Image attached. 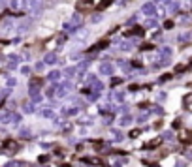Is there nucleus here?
Returning <instances> with one entry per match:
<instances>
[{
  "instance_id": "nucleus-10",
  "label": "nucleus",
  "mask_w": 192,
  "mask_h": 167,
  "mask_svg": "<svg viewBox=\"0 0 192 167\" xmlns=\"http://www.w3.org/2000/svg\"><path fill=\"white\" fill-rule=\"evenodd\" d=\"M28 25H30L28 21H23V23L19 25V32H21V34H23V32H27L28 30Z\"/></svg>"
},
{
  "instance_id": "nucleus-9",
  "label": "nucleus",
  "mask_w": 192,
  "mask_h": 167,
  "mask_svg": "<svg viewBox=\"0 0 192 167\" xmlns=\"http://www.w3.org/2000/svg\"><path fill=\"white\" fill-rule=\"evenodd\" d=\"M43 62L45 64H55V62H57V56H55V54H47Z\"/></svg>"
},
{
  "instance_id": "nucleus-4",
  "label": "nucleus",
  "mask_w": 192,
  "mask_h": 167,
  "mask_svg": "<svg viewBox=\"0 0 192 167\" xmlns=\"http://www.w3.org/2000/svg\"><path fill=\"white\" fill-rule=\"evenodd\" d=\"M72 90V86H70V83H64V85H58L57 88H55V94L58 96V98H62V96H66L68 92Z\"/></svg>"
},
{
  "instance_id": "nucleus-17",
  "label": "nucleus",
  "mask_w": 192,
  "mask_h": 167,
  "mask_svg": "<svg viewBox=\"0 0 192 167\" xmlns=\"http://www.w3.org/2000/svg\"><path fill=\"white\" fill-rule=\"evenodd\" d=\"M192 6V0H183V8H190Z\"/></svg>"
},
{
  "instance_id": "nucleus-3",
  "label": "nucleus",
  "mask_w": 192,
  "mask_h": 167,
  "mask_svg": "<svg viewBox=\"0 0 192 167\" xmlns=\"http://www.w3.org/2000/svg\"><path fill=\"white\" fill-rule=\"evenodd\" d=\"M13 30V23L9 21V19H4L2 23H0V36H6L9 32Z\"/></svg>"
},
{
  "instance_id": "nucleus-21",
  "label": "nucleus",
  "mask_w": 192,
  "mask_h": 167,
  "mask_svg": "<svg viewBox=\"0 0 192 167\" xmlns=\"http://www.w3.org/2000/svg\"><path fill=\"white\" fill-rule=\"evenodd\" d=\"M6 167H15V163H8V165H6Z\"/></svg>"
},
{
  "instance_id": "nucleus-16",
  "label": "nucleus",
  "mask_w": 192,
  "mask_h": 167,
  "mask_svg": "<svg viewBox=\"0 0 192 167\" xmlns=\"http://www.w3.org/2000/svg\"><path fill=\"white\" fill-rule=\"evenodd\" d=\"M21 72L25 73V75H28V73H30V68H28V66H23V68H21Z\"/></svg>"
},
{
  "instance_id": "nucleus-19",
  "label": "nucleus",
  "mask_w": 192,
  "mask_h": 167,
  "mask_svg": "<svg viewBox=\"0 0 192 167\" xmlns=\"http://www.w3.org/2000/svg\"><path fill=\"white\" fill-rule=\"evenodd\" d=\"M139 135V130H134V131H130V137H138Z\"/></svg>"
},
{
  "instance_id": "nucleus-13",
  "label": "nucleus",
  "mask_w": 192,
  "mask_h": 167,
  "mask_svg": "<svg viewBox=\"0 0 192 167\" xmlns=\"http://www.w3.org/2000/svg\"><path fill=\"white\" fill-rule=\"evenodd\" d=\"M155 25H157V21H155V19H149V21H145V28H155Z\"/></svg>"
},
{
  "instance_id": "nucleus-8",
  "label": "nucleus",
  "mask_w": 192,
  "mask_h": 167,
  "mask_svg": "<svg viewBox=\"0 0 192 167\" xmlns=\"http://www.w3.org/2000/svg\"><path fill=\"white\" fill-rule=\"evenodd\" d=\"M177 40H179V41H183V43H187L188 40H192V32H183V34H179Z\"/></svg>"
},
{
  "instance_id": "nucleus-11",
  "label": "nucleus",
  "mask_w": 192,
  "mask_h": 167,
  "mask_svg": "<svg viewBox=\"0 0 192 167\" xmlns=\"http://www.w3.org/2000/svg\"><path fill=\"white\" fill-rule=\"evenodd\" d=\"M60 77H62V75H60V72H51L49 73V79H51V81H58Z\"/></svg>"
},
{
  "instance_id": "nucleus-12",
  "label": "nucleus",
  "mask_w": 192,
  "mask_h": 167,
  "mask_svg": "<svg viewBox=\"0 0 192 167\" xmlns=\"http://www.w3.org/2000/svg\"><path fill=\"white\" fill-rule=\"evenodd\" d=\"M130 122H132V118H128V117H126V118H121V120H119V126H128Z\"/></svg>"
},
{
  "instance_id": "nucleus-20",
  "label": "nucleus",
  "mask_w": 192,
  "mask_h": 167,
  "mask_svg": "<svg viewBox=\"0 0 192 167\" xmlns=\"http://www.w3.org/2000/svg\"><path fill=\"white\" fill-rule=\"evenodd\" d=\"M164 28H173V21H168V23H166V27Z\"/></svg>"
},
{
  "instance_id": "nucleus-6",
  "label": "nucleus",
  "mask_w": 192,
  "mask_h": 167,
  "mask_svg": "<svg viewBox=\"0 0 192 167\" xmlns=\"http://www.w3.org/2000/svg\"><path fill=\"white\" fill-rule=\"evenodd\" d=\"M100 73H104V75H111L113 73V64H107V62L100 64Z\"/></svg>"
},
{
  "instance_id": "nucleus-18",
  "label": "nucleus",
  "mask_w": 192,
  "mask_h": 167,
  "mask_svg": "<svg viewBox=\"0 0 192 167\" xmlns=\"http://www.w3.org/2000/svg\"><path fill=\"white\" fill-rule=\"evenodd\" d=\"M21 137H30V131L28 130H21Z\"/></svg>"
},
{
  "instance_id": "nucleus-14",
  "label": "nucleus",
  "mask_w": 192,
  "mask_h": 167,
  "mask_svg": "<svg viewBox=\"0 0 192 167\" xmlns=\"http://www.w3.org/2000/svg\"><path fill=\"white\" fill-rule=\"evenodd\" d=\"M41 115H43V118H51V117H53V111H51V109H43Z\"/></svg>"
},
{
  "instance_id": "nucleus-1",
  "label": "nucleus",
  "mask_w": 192,
  "mask_h": 167,
  "mask_svg": "<svg viewBox=\"0 0 192 167\" xmlns=\"http://www.w3.org/2000/svg\"><path fill=\"white\" fill-rule=\"evenodd\" d=\"M9 8H11V11H17V13L27 11L28 9V0H9Z\"/></svg>"
},
{
  "instance_id": "nucleus-2",
  "label": "nucleus",
  "mask_w": 192,
  "mask_h": 167,
  "mask_svg": "<svg viewBox=\"0 0 192 167\" xmlns=\"http://www.w3.org/2000/svg\"><path fill=\"white\" fill-rule=\"evenodd\" d=\"M21 120V117H17L15 113H2L0 115V124H17Z\"/></svg>"
},
{
  "instance_id": "nucleus-7",
  "label": "nucleus",
  "mask_w": 192,
  "mask_h": 167,
  "mask_svg": "<svg viewBox=\"0 0 192 167\" xmlns=\"http://www.w3.org/2000/svg\"><path fill=\"white\" fill-rule=\"evenodd\" d=\"M4 146H6L4 150H6L8 154H13L15 150H17V144H15L13 141H6V143H4Z\"/></svg>"
},
{
  "instance_id": "nucleus-5",
  "label": "nucleus",
  "mask_w": 192,
  "mask_h": 167,
  "mask_svg": "<svg viewBox=\"0 0 192 167\" xmlns=\"http://www.w3.org/2000/svg\"><path fill=\"white\" fill-rule=\"evenodd\" d=\"M155 11H157V6L153 4V2H149V4H145L141 8V13L147 15V17H153V15H155Z\"/></svg>"
},
{
  "instance_id": "nucleus-15",
  "label": "nucleus",
  "mask_w": 192,
  "mask_h": 167,
  "mask_svg": "<svg viewBox=\"0 0 192 167\" xmlns=\"http://www.w3.org/2000/svg\"><path fill=\"white\" fill-rule=\"evenodd\" d=\"M23 109H25L27 113H30V111H34V107H32V103H23Z\"/></svg>"
}]
</instances>
